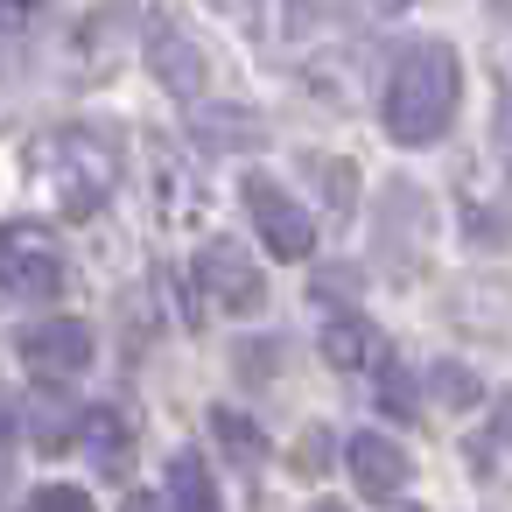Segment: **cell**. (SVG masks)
Wrapping results in <instances>:
<instances>
[{
    "label": "cell",
    "mask_w": 512,
    "mask_h": 512,
    "mask_svg": "<svg viewBox=\"0 0 512 512\" xmlns=\"http://www.w3.org/2000/svg\"><path fill=\"white\" fill-rule=\"evenodd\" d=\"M239 197H246V218H253V232L267 239L274 260H309V253H316V218H309L274 176H246Z\"/></svg>",
    "instance_id": "cell-7"
},
{
    "label": "cell",
    "mask_w": 512,
    "mask_h": 512,
    "mask_svg": "<svg viewBox=\"0 0 512 512\" xmlns=\"http://www.w3.org/2000/svg\"><path fill=\"white\" fill-rule=\"evenodd\" d=\"M169 505H176V512H225V505H218V484H211V470H204L197 449H176V456H169Z\"/></svg>",
    "instance_id": "cell-13"
},
{
    "label": "cell",
    "mask_w": 512,
    "mask_h": 512,
    "mask_svg": "<svg viewBox=\"0 0 512 512\" xmlns=\"http://www.w3.org/2000/svg\"><path fill=\"white\" fill-rule=\"evenodd\" d=\"M323 435H330V428H309V435H302V456H295L302 470H316V463H323Z\"/></svg>",
    "instance_id": "cell-21"
},
{
    "label": "cell",
    "mask_w": 512,
    "mask_h": 512,
    "mask_svg": "<svg viewBox=\"0 0 512 512\" xmlns=\"http://www.w3.org/2000/svg\"><path fill=\"white\" fill-rule=\"evenodd\" d=\"M0 281H8L15 302H57L64 281H71V260H64V246L43 225L15 218L8 225V246H0Z\"/></svg>",
    "instance_id": "cell-4"
},
{
    "label": "cell",
    "mask_w": 512,
    "mask_h": 512,
    "mask_svg": "<svg viewBox=\"0 0 512 512\" xmlns=\"http://www.w3.org/2000/svg\"><path fill=\"white\" fill-rule=\"evenodd\" d=\"M288 8V43H316L330 36V22H344V0H281Z\"/></svg>",
    "instance_id": "cell-17"
},
{
    "label": "cell",
    "mask_w": 512,
    "mask_h": 512,
    "mask_svg": "<svg viewBox=\"0 0 512 512\" xmlns=\"http://www.w3.org/2000/svg\"><path fill=\"white\" fill-rule=\"evenodd\" d=\"M386 512H421V505H386Z\"/></svg>",
    "instance_id": "cell-27"
},
{
    "label": "cell",
    "mask_w": 512,
    "mask_h": 512,
    "mask_svg": "<svg viewBox=\"0 0 512 512\" xmlns=\"http://www.w3.org/2000/svg\"><path fill=\"white\" fill-rule=\"evenodd\" d=\"M372 400H379L386 414H400V421H414V386H407V372H400L393 358L379 365V393H372Z\"/></svg>",
    "instance_id": "cell-18"
},
{
    "label": "cell",
    "mask_w": 512,
    "mask_h": 512,
    "mask_svg": "<svg viewBox=\"0 0 512 512\" xmlns=\"http://www.w3.org/2000/svg\"><path fill=\"white\" fill-rule=\"evenodd\" d=\"M15 344H22V365H29L43 386H64V379H78V372L92 365V351H99L92 323H78V316H43V323H29Z\"/></svg>",
    "instance_id": "cell-8"
},
{
    "label": "cell",
    "mask_w": 512,
    "mask_h": 512,
    "mask_svg": "<svg viewBox=\"0 0 512 512\" xmlns=\"http://www.w3.org/2000/svg\"><path fill=\"white\" fill-rule=\"evenodd\" d=\"M190 281H197V302H204V309H218V316H246V309H260V295H267V281H260L253 253H246L239 239H225V232L197 246Z\"/></svg>",
    "instance_id": "cell-3"
},
{
    "label": "cell",
    "mask_w": 512,
    "mask_h": 512,
    "mask_svg": "<svg viewBox=\"0 0 512 512\" xmlns=\"http://www.w3.org/2000/svg\"><path fill=\"white\" fill-rule=\"evenodd\" d=\"M456 99H463V64L442 36H414L393 71H386V92H379V120L400 148H428L449 134L456 120Z\"/></svg>",
    "instance_id": "cell-1"
},
{
    "label": "cell",
    "mask_w": 512,
    "mask_h": 512,
    "mask_svg": "<svg viewBox=\"0 0 512 512\" xmlns=\"http://www.w3.org/2000/svg\"><path fill=\"white\" fill-rule=\"evenodd\" d=\"M344 463H351L358 491L379 498V505H400V491L414 484V456H407L393 435H379V428H358V435L344 442Z\"/></svg>",
    "instance_id": "cell-9"
},
{
    "label": "cell",
    "mask_w": 512,
    "mask_h": 512,
    "mask_svg": "<svg viewBox=\"0 0 512 512\" xmlns=\"http://www.w3.org/2000/svg\"><path fill=\"white\" fill-rule=\"evenodd\" d=\"M302 169H309V183L323 190L330 218L344 225V218H351V204H358V176H351V162H344V155H330V162H323V155H302Z\"/></svg>",
    "instance_id": "cell-14"
},
{
    "label": "cell",
    "mask_w": 512,
    "mask_h": 512,
    "mask_svg": "<svg viewBox=\"0 0 512 512\" xmlns=\"http://www.w3.org/2000/svg\"><path fill=\"white\" fill-rule=\"evenodd\" d=\"M309 512H344V505H330V498H316V505H309Z\"/></svg>",
    "instance_id": "cell-26"
},
{
    "label": "cell",
    "mask_w": 512,
    "mask_h": 512,
    "mask_svg": "<svg viewBox=\"0 0 512 512\" xmlns=\"http://www.w3.org/2000/svg\"><path fill=\"white\" fill-rule=\"evenodd\" d=\"M36 176L50 183L64 218H92L120 183V155L99 127H57V134L36 141Z\"/></svg>",
    "instance_id": "cell-2"
},
{
    "label": "cell",
    "mask_w": 512,
    "mask_h": 512,
    "mask_svg": "<svg viewBox=\"0 0 512 512\" xmlns=\"http://www.w3.org/2000/svg\"><path fill=\"white\" fill-rule=\"evenodd\" d=\"M141 43H148V71H155V85H162L169 99H183V106L197 113V106H204V85H211L197 36H190V29H183L176 15H148Z\"/></svg>",
    "instance_id": "cell-6"
},
{
    "label": "cell",
    "mask_w": 512,
    "mask_h": 512,
    "mask_svg": "<svg viewBox=\"0 0 512 512\" xmlns=\"http://www.w3.org/2000/svg\"><path fill=\"white\" fill-rule=\"evenodd\" d=\"M477 449H512V393L498 400V414H491V428H484V442Z\"/></svg>",
    "instance_id": "cell-20"
},
{
    "label": "cell",
    "mask_w": 512,
    "mask_h": 512,
    "mask_svg": "<svg viewBox=\"0 0 512 512\" xmlns=\"http://www.w3.org/2000/svg\"><path fill=\"white\" fill-rule=\"evenodd\" d=\"M190 134H197V148H211V155H232V148H253L260 141V120L253 113H239V106H197L190 113Z\"/></svg>",
    "instance_id": "cell-12"
},
{
    "label": "cell",
    "mask_w": 512,
    "mask_h": 512,
    "mask_svg": "<svg viewBox=\"0 0 512 512\" xmlns=\"http://www.w3.org/2000/svg\"><path fill=\"white\" fill-rule=\"evenodd\" d=\"M435 232V211H428V190L393 176L386 183V204H379V225H372V253L393 267V274H414L421 267V246Z\"/></svg>",
    "instance_id": "cell-5"
},
{
    "label": "cell",
    "mask_w": 512,
    "mask_h": 512,
    "mask_svg": "<svg viewBox=\"0 0 512 512\" xmlns=\"http://www.w3.org/2000/svg\"><path fill=\"white\" fill-rule=\"evenodd\" d=\"M379 8H386V15H400V8H414V0H379Z\"/></svg>",
    "instance_id": "cell-24"
},
{
    "label": "cell",
    "mask_w": 512,
    "mask_h": 512,
    "mask_svg": "<svg viewBox=\"0 0 512 512\" xmlns=\"http://www.w3.org/2000/svg\"><path fill=\"white\" fill-rule=\"evenodd\" d=\"M218 8H246V0H218Z\"/></svg>",
    "instance_id": "cell-28"
},
{
    "label": "cell",
    "mask_w": 512,
    "mask_h": 512,
    "mask_svg": "<svg viewBox=\"0 0 512 512\" xmlns=\"http://www.w3.org/2000/svg\"><path fill=\"white\" fill-rule=\"evenodd\" d=\"M29 512H99V505H92V491H78V484H43V491L29 498Z\"/></svg>",
    "instance_id": "cell-19"
},
{
    "label": "cell",
    "mask_w": 512,
    "mask_h": 512,
    "mask_svg": "<svg viewBox=\"0 0 512 512\" xmlns=\"http://www.w3.org/2000/svg\"><path fill=\"white\" fill-rule=\"evenodd\" d=\"M120 512H176V505H169V498H155V491H134Z\"/></svg>",
    "instance_id": "cell-22"
},
{
    "label": "cell",
    "mask_w": 512,
    "mask_h": 512,
    "mask_svg": "<svg viewBox=\"0 0 512 512\" xmlns=\"http://www.w3.org/2000/svg\"><path fill=\"white\" fill-rule=\"evenodd\" d=\"M211 435H218V442H225V456H232V463H246V470L267 456V435H260L239 407H211Z\"/></svg>",
    "instance_id": "cell-15"
},
{
    "label": "cell",
    "mask_w": 512,
    "mask_h": 512,
    "mask_svg": "<svg viewBox=\"0 0 512 512\" xmlns=\"http://www.w3.org/2000/svg\"><path fill=\"white\" fill-rule=\"evenodd\" d=\"M323 358H330L337 372H379V365H386L379 330H372L358 309H330V316H323Z\"/></svg>",
    "instance_id": "cell-10"
},
{
    "label": "cell",
    "mask_w": 512,
    "mask_h": 512,
    "mask_svg": "<svg viewBox=\"0 0 512 512\" xmlns=\"http://www.w3.org/2000/svg\"><path fill=\"white\" fill-rule=\"evenodd\" d=\"M498 204H505V211H512V169H505V197H498Z\"/></svg>",
    "instance_id": "cell-25"
},
{
    "label": "cell",
    "mask_w": 512,
    "mask_h": 512,
    "mask_svg": "<svg viewBox=\"0 0 512 512\" xmlns=\"http://www.w3.org/2000/svg\"><path fill=\"white\" fill-rule=\"evenodd\" d=\"M36 8H43V0H8V22H15V29H22V22H29V15H36Z\"/></svg>",
    "instance_id": "cell-23"
},
{
    "label": "cell",
    "mask_w": 512,
    "mask_h": 512,
    "mask_svg": "<svg viewBox=\"0 0 512 512\" xmlns=\"http://www.w3.org/2000/svg\"><path fill=\"white\" fill-rule=\"evenodd\" d=\"M428 393H435L442 407H477V400H484V379H477L470 365H456V358H435V365H428Z\"/></svg>",
    "instance_id": "cell-16"
},
{
    "label": "cell",
    "mask_w": 512,
    "mask_h": 512,
    "mask_svg": "<svg viewBox=\"0 0 512 512\" xmlns=\"http://www.w3.org/2000/svg\"><path fill=\"white\" fill-rule=\"evenodd\" d=\"M85 456L106 470V477H127V463H134V414L127 407H85Z\"/></svg>",
    "instance_id": "cell-11"
}]
</instances>
